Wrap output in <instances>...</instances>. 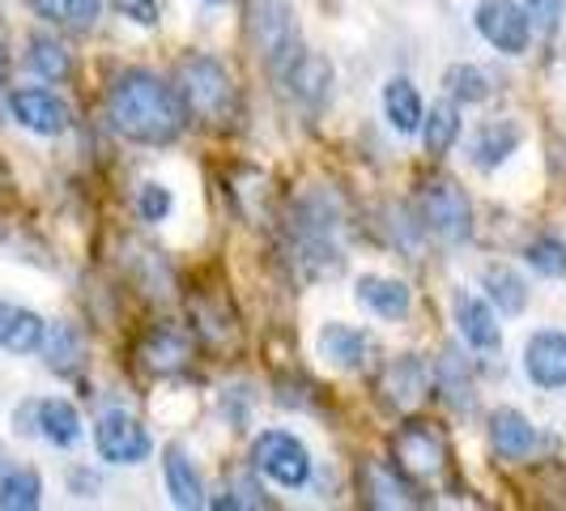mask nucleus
Here are the masks:
<instances>
[{"mask_svg": "<svg viewBox=\"0 0 566 511\" xmlns=\"http://www.w3.org/2000/svg\"><path fill=\"white\" fill-rule=\"evenodd\" d=\"M107 119L124 142L170 145L188 124V107H184L179 90L163 82L158 73L124 69V73H115L112 90H107Z\"/></svg>", "mask_w": 566, "mask_h": 511, "instance_id": "1", "label": "nucleus"}, {"mask_svg": "<svg viewBox=\"0 0 566 511\" xmlns=\"http://www.w3.org/2000/svg\"><path fill=\"white\" fill-rule=\"evenodd\" d=\"M340 234V200L328 188L303 192L290 227H285V252L290 269L298 273V282H328L345 269V252L337 243Z\"/></svg>", "mask_w": 566, "mask_h": 511, "instance_id": "2", "label": "nucleus"}, {"mask_svg": "<svg viewBox=\"0 0 566 511\" xmlns=\"http://www.w3.org/2000/svg\"><path fill=\"white\" fill-rule=\"evenodd\" d=\"M179 98L209 124H227L234 112V82L213 56L179 60Z\"/></svg>", "mask_w": 566, "mask_h": 511, "instance_id": "3", "label": "nucleus"}, {"mask_svg": "<svg viewBox=\"0 0 566 511\" xmlns=\"http://www.w3.org/2000/svg\"><path fill=\"white\" fill-rule=\"evenodd\" d=\"M248 43L269 69H282L298 52V13L290 0H248Z\"/></svg>", "mask_w": 566, "mask_h": 511, "instance_id": "4", "label": "nucleus"}, {"mask_svg": "<svg viewBox=\"0 0 566 511\" xmlns=\"http://www.w3.org/2000/svg\"><path fill=\"white\" fill-rule=\"evenodd\" d=\"M252 469L282 490H298L312 482V452L290 430H260L252 444Z\"/></svg>", "mask_w": 566, "mask_h": 511, "instance_id": "5", "label": "nucleus"}, {"mask_svg": "<svg viewBox=\"0 0 566 511\" xmlns=\"http://www.w3.org/2000/svg\"><path fill=\"white\" fill-rule=\"evenodd\" d=\"M422 222L430 234H439L443 243H464L473 234V205L464 197V188L448 179V175H434L422 188Z\"/></svg>", "mask_w": 566, "mask_h": 511, "instance_id": "6", "label": "nucleus"}, {"mask_svg": "<svg viewBox=\"0 0 566 511\" xmlns=\"http://www.w3.org/2000/svg\"><path fill=\"white\" fill-rule=\"evenodd\" d=\"M473 22H478V34L494 52H503V56H524L528 52L533 27H528L524 4H515V0H482Z\"/></svg>", "mask_w": 566, "mask_h": 511, "instance_id": "7", "label": "nucleus"}, {"mask_svg": "<svg viewBox=\"0 0 566 511\" xmlns=\"http://www.w3.org/2000/svg\"><path fill=\"white\" fill-rule=\"evenodd\" d=\"M94 448H98V456L107 465H142L145 456L154 452V439H149V430L133 414L112 409L94 426Z\"/></svg>", "mask_w": 566, "mask_h": 511, "instance_id": "8", "label": "nucleus"}, {"mask_svg": "<svg viewBox=\"0 0 566 511\" xmlns=\"http://www.w3.org/2000/svg\"><path fill=\"white\" fill-rule=\"evenodd\" d=\"M9 112H13V119L27 133H39V137H60L73 124L69 103L60 94H52V90H43V85H18V90H9Z\"/></svg>", "mask_w": 566, "mask_h": 511, "instance_id": "9", "label": "nucleus"}, {"mask_svg": "<svg viewBox=\"0 0 566 511\" xmlns=\"http://www.w3.org/2000/svg\"><path fill=\"white\" fill-rule=\"evenodd\" d=\"M277 73H282L285 90H290L303 107H324V103L333 98L337 69H333V60L319 56V52H294Z\"/></svg>", "mask_w": 566, "mask_h": 511, "instance_id": "10", "label": "nucleus"}, {"mask_svg": "<svg viewBox=\"0 0 566 511\" xmlns=\"http://www.w3.org/2000/svg\"><path fill=\"white\" fill-rule=\"evenodd\" d=\"M392 452H397V469L409 473V478H430V473H439L443 460H448L443 435L430 430L426 423L400 426V435L392 439Z\"/></svg>", "mask_w": 566, "mask_h": 511, "instance_id": "11", "label": "nucleus"}, {"mask_svg": "<svg viewBox=\"0 0 566 511\" xmlns=\"http://www.w3.org/2000/svg\"><path fill=\"white\" fill-rule=\"evenodd\" d=\"M524 375L545 393L566 388V333L541 328L524 341Z\"/></svg>", "mask_w": 566, "mask_h": 511, "instance_id": "12", "label": "nucleus"}, {"mask_svg": "<svg viewBox=\"0 0 566 511\" xmlns=\"http://www.w3.org/2000/svg\"><path fill=\"white\" fill-rule=\"evenodd\" d=\"M452 315H455V333L464 337V345H473V350H482V354L503 345V328H499V315H494V303H490V299L455 290Z\"/></svg>", "mask_w": 566, "mask_h": 511, "instance_id": "13", "label": "nucleus"}, {"mask_svg": "<svg viewBox=\"0 0 566 511\" xmlns=\"http://www.w3.org/2000/svg\"><path fill=\"white\" fill-rule=\"evenodd\" d=\"M315 345H319V358L333 363L337 371H363L370 363V354H375V337L354 328V324H340V320H328L319 328Z\"/></svg>", "mask_w": 566, "mask_h": 511, "instance_id": "14", "label": "nucleus"}, {"mask_svg": "<svg viewBox=\"0 0 566 511\" xmlns=\"http://www.w3.org/2000/svg\"><path fill=\"white\" fill-rule=\"evenodd\" d=\"M379 393H384V400H388L392 409H413V405L430 393V371H426L422 358L400 354V358H392L388 371H384Z\"/></svg>", "mask_w": 566, "mask_h": 511, "instance_id": "15", "label": "nucleus"}, {"mask_svg": "<svg viewBox=\"0 0 566 511\" xmlns=\"http://www.w3.org/2000/svg\"><path fill=\"white\" fill-rule=\"evenodd\" d=\"M354 294H358L363 307H370V312L384 315V320H405L409 307H413L409 285L400 282V278H384V273H363L358 285H354Z\"/></svg>", "mask_w": 566, "mask_h": 511, "instance_id": "16", "label": "nucleus"}, {"mask_svg": "<svg viewBox=\"0 0 566 511\" xmlns=\"http://www.w3.org/2000/svg\"><path fill=\"white\" fill-rule=\"evenodd\" d=\"M490 444H494V452L507 456V460H524V456L537 452L541 435L520 409H494V418H490Z\"/></svg>", "mask_w": 566, "mask_h": 511, "instance_id": "17", "label": "nucleus"}, {"mask_svg": "<svg viewBox=\"0 0 566 511\" xmlns=\"http://www.w3.org/2000/svg\"><path fill=\"white\" fill-rule=\"evenodd\" d=\"M163 473H167V494L175 508H205V486H200L197 465L179 444L163 448Z\"/></svg>", "mask_w": 566, "mask_h": 511, "instance_id": "18", "label": "nucleus"}, {"mask_svg": "<svg viewBox=\"0 0 566 511\" xmlns=\"http://www.w3.org/2000/svg\"><path fill=\"white\" fill-rule=\"evenodd\" d=\"M524 142V128L515 119H490L473 137V163L482 170H499Z\"/></svg>", "mask_w": 566, "mask_h": 511, "instance_id": "19", "label": "nucleus"}, {"mask_svg": "<svg viewBox=\"0 0 566 511\" xmlns=\"http://www.w3.org/2000/svg\"><path fill=\"white\" fill-rule=\"evenodd\" d=\"M384 115H388V124L397 128L400 137H413L422 128V115H426L418 85L409 82V77H388L384 82Z\"/></svg>", "mask_w": 566, "mask_h": 511, "instance_id": "20", "label": "nucleus"}, {"mask_svg": "<svg viewBox=\"0 0 566 511\" xmlns=\"http://www.w3.org/2000/svg\"><path fill=\"white\" fill-rule=\"evenodd\" d=\"M43 315H34L30 307H18V303H0V350L9 354H34L43 345Z\"/></svg>", "mask_w": 566, "mask_h": 511, "instance_id": "21", "label": "nucleus"}, {"mask_svg": "<svg viewBox=\"0 0 566 511\" xmlns=\"http://www.w3.org/2000/svg\"><path fill=\"white\" fill-rule=\"evenodd\" d=\"M34 426L48 444L56 448H73L82 439V414L73 409V400L64 397H48V400H34Z\"/></svg>", "mask_w": 566, "mask_h": 511, "instance_id": "22", "label": "nucleus"}, {"mask_svg": "<svg viewBox=\"0 0 566 511\" xmlns=\"http://www.w3.org/2000/svg\"><path fill=\"white\" fill-rule=\"evenodd\" d=\"M482 290L490 294V303H494L503 315H520L524 307H528V282H524L511 264H485Z\"/></svg>", "mask_w": 566, "mask_h": 511, "instance_id": "23", "label": "nucleus"}, {"mask_svg": "<svg viewBox=\"0 0 566 511\" xmlns=\"http://www.w3.org/2000/svg\"><path fill=\"white\" fill-rule=\"evenodd\" d=\"M422 145L430 158H443L448 149L460 137V112H455V98H443V103H430V112L422 115Z\"/></svg>", "mask_w": 566, "mask_h": 511, "instance_id": "24", "label": "nucleus"}, {"mask_svg": "<svg viewBox=\"0 0 566 511\" xmlns=\"http://www.w3.org/2000/svg\"><path fill=\"white\" fill-rule=\"evenodd\" d=\"M30 9L52 27L90 30L103 13V0H30Z\"/></svg>", "mask_w": 566, "mask_h": 511, "instance_id": "25", "label": "nucleus"}, {"mask_svg": "<svg viewBox=\"0 0 566 511\" xmlns=\"http://www.w3.org/2000/svg\"><path fill=\"white\" fill-rule=\"evenodd\" d=\"M27 64H30V73H39L43 82H69V73H73L69 48H64L60 39H52V34H34V39H30Z\"/></svg>", "mask_w": 566, "mask_h": 511, "instance_id": "26", "label": "nucleus"}, {"mask_svg": "<svg viewBox=\"0 0 566 511\" xmlns=\"http://www.w3.org/2000/svg\"><path fill=\"white\" fill-rule=\"evenodd\" d=\"M43 503V482L34 469H0V511H34Z\"/></svg>", "mask_w": 566, "mask_h": 511, "instance_id": "27", "label": "nucleus"}, {"mask_svg": "<svg viewBox=\"0 0 566 511\" xmlns=\"http://www.w3.org/2000/svg\"><path fill=\"white\" fill-rule=\"evenodd\" d=\"M43 354H48V367L60 371V375H73L77 363H82V333L77 328H69V324H52L48 333H43V345H39Z\"/></svg>", "mask_w": 566, "mask_h": 511, "instance_id": "28", "label": "nucleus"}, {"mask_svg": "<svg viewBox=\"0 0 566 511\" xmlns=\"http://www.w3.org/2000/svg\"><path fill=\"white\" fill-rule=\"evenodd\" d=\"M443 90H448V98H455V103H485L490 98V77H485V69H478V64H452L443 73Z\"/></svg>", "mask_w": 566, "mask_h": 511, "instance_id": "29", "label": "nucleus"}, {"mask_svg": "<svg viewBox=\"0 0 566 511\" xmlns=\"http://www.w3.org/2000/svg\"><path fill=\"white\" fill-rule=\"evenodd\" d=\"M524 260L533 264V273H541V278H566V239H558V234H537L524 248Z\"/></svg>", "mask_w": 566, "mask_h": 511, "instance_id": "30", "label": "nucleus"}, {"mask_svg": "<svg viewBox=\"0 0 566 511\" xmlns=\"http://www.w3.org/2000/svg\"><path fill=\"white\" fill-rule=\"evenodd\" d=\"M439 384L448 388V400H452L455 409L473 405V379H469V371H464L455 350H443V358H439Z\"/></svg>", "mask_w": 566, "mask_h": 511, "instance_id": "31", "label": "nucleus"}, {"mask_svg": "<svg viewBox=\"0 0 566 511\" xmlns=\"http://www.w3.org/2000/svg\"><path fill=\"white\" fill-rule=\"evenodd\" d=\"M145 363L154 371H179L184 363H188V341L175 337V333H154L149 337V345H145Z\"/></svg>", "mask_w": 566, "mask_h": 511, "instance_id": "32", "label": "nucleus"}, {"mask_svg": "<svg viewBox=\"0 0 566 511\" xmlns=\"http://www.w3.org/2000/svg\"><path fill=\"white\" fill-rule=\"evenodd\" d=\"M367 482H370V503L375 508H409V503H418V499H409V490L400 482H392V469H384V465H370L367 469Z\"/></svg>", "mask_w": 566, "mask_h": 511, "instance_id": "33", "label": "nucleus"}, {"mask_svg": "<svg viewBox=\"0 0 566 511\" xmlns=\"http://www.w3.org/2000/svg\"><path fill=\"white\" fill-rule=\"evenodd\" d=\"M566 0H524V13H528V27L533 34H554L563 22Z\"/></svg>", "mask_w": 566, "mask_h": 511, "instance_id": "34", "label": "nucleus"}, {"mask_svg": "<svg viewBox=\"0 0 566 511\" xmlns=\"http://www.w3.org/2000/svg\"><path fill=\"white\" fill-rule=\"evenodd\" d=\"M137 205H142L145 222H163V218L170 213V205H175V200H170L167 184H154V179H149V184H142V197H137Z\"/></svg>", "mask_w": 566, "mask_h": 511, "instance_id": "35", "label": "nucleus"}, {"mask_svg": "<svg viewBox=\"0 0 566 511\" xmlns=\"http://www.w3.org/2000/svg\"><path fill=\"white\" fill-rule=\"evenodd\" d=\"M112 4L137 27H158V0H112Z\"/></svg>", "mask_w": 566, "mask_h": 511, "instance_id": "36", "label": "nucleus"}, {"mask_svg": "<svg viewBox=\"0 0 566 511\" xmlns=\"http://www.w3.org/2000/svg\"><path fill=\"white\" fill-rule=\"evenodd\" d=\"M13 423H18V435H39V426H34V400H27V405L13 414Z\"/></svg>", "mask_w": 566, "mask_h": 511, "instance_id": "37", "label": "nucleus"}, {"mask_svg": "<svg viewBox=\"0 0 566 511\" xmlns=\"http://www.w3.org/2000/svg\"><path fill=\"white\" fill-rule=\"evenodd\" d=\"M205 4H230V0H205Z\"/></svg>", "mask_w": 566, "mask_h": 511, "instance_id": "38", "label": "nucleus"}, {"mask_svg": "<svg viewBox=\"0 0 566 511\" xmlns=\"http://www.w3.org/2000/svg\"><path fill=\"white\" fill-rule=\"evenodd\" d=\"M0 465H4V452H0Z\"/></svg>", "mask_w": 566, "mask_h": 511, "instance_id": "39", "label": "nucleus"}]
</instances>
